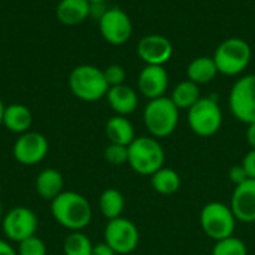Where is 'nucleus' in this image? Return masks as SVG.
<instances>
[{
    "label": "nucleus",
    "instance_id": "f03ea898",
    "mask_svg": "<svg viewBox=\"0 0 255 255\" xmlns=\"http://www.w3.org/2000/svg\"><path fill=\"white\" fill-rule=\"evenodd\" d=\"M166 154L158 142L152 136H136L128 145L127 164L140 176H151L164 166Z\"/></svg>",
    "mask_w": 255,
    "mask_h": 255
},
{
    "label": "nucleus",
    "instance_id": "f257e3e1",
    "mask_svg": "<svg viewBox=\"0 0 255 255\" xmlns=\"http://www.w3.org/2000/svg\"><path fill=\"white\" fill-rule=\"evenodd\" d=\"M51 215L66 230L82 232L93 220V208L82 194L63 191L51 202Z\"/></svg>",
    "mask_w": 255,
    "mask_h": 255
},
{
    "label": "nucleus",
    "instance_id": "20e7f679",
    "mask_svg": "<svg viewBox=\"0 0 255 255\" xmlns=\"http://www.w3.org/2000/svg\"><path fill=\"white\" fill-rule=\"evenodd\" d=\"M69 88L76 99L91 103L106 97L109 84L102 69L93 64H81L70 72Z\"/></svg>",
    "mask_w": 255,
    "mask_h": 255
},
{
    "label": "nucleus",
    "instance_id": "7c9ffc66",
    "mask_svg": "<svg viewBox=\"0 0 255 255\" xmlns=\"http://www.w3.org/2000/svg\"><path fill=\"white\" fill-rule=\"evenodd\" d=\"M229 179H230V181L235 184V187H236V185L245 182V181L248 179V176H247L244 167H242L241 164H236V166L230 167V170H229Z\"/></svg>",
    "mask_w": 255,
    "mask_h": 255
},
{
    "label": "nucleus",
    "instance_id": "6ab92c4d",
    "mask_svg": "<svg viewBox=\"0 0 255 255\" xmlns=\"http://www.w3.org/2000/svg\"><path fill=\"white\" fill-rule=\"evenodd\" d=\"M34 188H36V193L39 194L40 199L52 202L58 194H61L64 191L63 190L64 188V178H63L61 172H58L57 169H52V167L43 169L36 176Z\"/></svg>",
    "mask_w": 255,
    "mask_h": 255
},
{
    "label": "nucleus",
    "instance_id": "cd10ccee",
    "mask_svg": "<svg viewBox=\"0 0 255 255\" xmlns=\"http://www.w3.org/2000/svg\"><path fill=\"white\" fill-rule=\"evenodd\" d=\"M16 251L18 255H46V245L40 238L34 235L19 242Z\"/></svg>",
    "mask_w": 255,
    "mask_h": 255
},
{
    "label": "nucleus",
    "instance_id": "a211bd4d",
    "mask_svg": "<svg viewBox=\"0 0 255 255\" xmlns=\"http://www.w3.org/2000/svg\"><path fill=\"white\" fill-rule=\"evenodd\" d=\"M33 124V114L31 111L21 103H12L4 106L1 126L15 134H22L30 130Z\"/></svg>",
    "mask_w": 255,
    "mask_h": 255
},
{
    "label": "nucleus",
    "instance_id": "e433bc0d",
    "mask_svg": "<svg viewBox=\"0 0 255 255\" xmlns=\"http://www.w3.org/2000/svg\"><path fill=\"white\" fill-rule=\"evenodd\" d=\"M90 3H105L106 0H88Z\"/></svg>",
    "mask_w": 255,
    "mask_h": 255
},
{
    "label": "nucleus",
    "instance_id": "7ed1b4c3",
    "mask_svg": "<svg viewBox=\"0 0 255 255\" xmlns=\"http://www.w3.org/2000/svg\"><path fill=\"white\" fill-rule=\"evenodd\" d=\"M179 109L170 97L163 96L149 100L143 109V124L148 133L155 139L169 137L178 127Z\"/></svg>",
    "mask_w": 255,
    "mask_h": 255
},
{
    "label": "nucleus",
    "instance_id": "f704fd0d",
    "mask_svg": "<svg viewBox=\"0 0 255 255\" xmlns=\"http://www.w3.org/2000/svg\"><path fill=\"white\" fill-rule=\"evenodd\" d=\"M247 140L251 146V149H255V123L248 124V130H247Z\"/></svg>",
    "mask_w": 255,
    "mask_h": 255
},
{
    "label": "nucleus",
    "instance_id": "4468645a",
    "mask_svg": "<svg viewBox=\"0 0 255 255\" xmlns=\"http://www.w3.org/2000/svg\"><path fill=\"white\" fill-rule=\"evenodd\" d=\"M230 208L239 223H255V179H247L235 187Z\"/></svg>",
    "mask_w": 255,
    "mask_h": 255
},
{
    "label": "nucleus",
    "instance_id": "473e14b6",
    "mask_svg": "<svg viewBox=\"0 0 255 255\" xmlns=\"http://www.w3.org/2000/svg\"><path fill=\"white\" fill-rule=\"evenodd\" d=\"M0 255H18V251L10 245L9 241L0 239Z\"/></svg>",
    "mask_w": 255,
    "mask_h": 255
},
{
    "label": "nucleus",
    "instance_id": "f3484780",
    "mask_svg": "<svg viewBox=\"0 0 255 255\" xmlns=\"http://www.w3.org/2000/svg\"><path fill=\"white\" fill-rule=\"evenodd\" d=\"M91 13L88 0H60L55 9L58 21L64 25H79Z\"/></svg>",
    "mask_w": 255,
    "mask_h": 255
},
{
    "label": "nucleus",
    "instance_id": "4be33fe9",
    "mask_svg": "<svg viewBox=\"0 0 255 255\" xmlns=\"http://www.w3.org/2000/svg\"><path fill=\"white\" fill-rule=\"evenodd\" d=\"M151 178V187L154 188L155 193L161 196H172L175 194L179 187H181V176L175 169L170 167H161L157 170Z\"/></svg>",
    "mask_w": 255,
    "mask_h": 255
},
{
    "label": "nucleus",
    "instance_id": "f8f14e48",
    "mask_svg": "<svg viewBox=\"0 0 255 255\" xmlns=\"http://www.w3.org/2000/svg\"><path fill=\"white\" fill-rule=\"evenodd\" d=\"M49 151L48 139L39 131H25L13 143V158L24 166H34L45 160Z\"/></svg>",
    "mask_w": 255,
    "mask_h": 255
},
{
    "label": "nucleus",
    "instance_id": "4c0bfd02",
    "mask_svg": "<svg viewBox=\"0 0 255 255\" xmlns=\"http://www.w3.org/2000/svg\"><path fill=\"white\" fill-rule=\"evenodd\" d=\"M1 218H3V208H1V202H0V223H1Z\"/></svg>",
    "mask_w": 255,
    "mask_h": 255
},
{
    "label": "nucleus",
    "instance_id": "5701e85b",
    "mask_svg": "<svg viewBox=\"0 0 255 255\" xmlns=\"http://www.w3.org/2000/svg\"><path fill=\"white\" fill-rule=\"evenodd\" d=\"M124 206H126L124 196L117 188H108L99 197V209L108 221L123 217Z\"/></svg>",
    "mask_w": 255,
    "mask_h": 255
},
{
    "label": "nucleus",
    "instance_id": "a878e982",
    "mask_svg": "<svg viewBox=\"0 0 255 255\" xmlns=\"http://www.w3.org/2000/svg\"><path fill=\"white\" fill-rule=\"evenodd\" d=\"M212 255H248V248L242 239L230 236L215 242Z\"/></svg>",
    "mask_w": 255,
    "mask_h": 255
},
{
    "label": "nucleus",
    "instance_id": "72a5a7b5",
    "mask_svg": "<svg viewBox=\"0 0 255 255\" xmlns=\"http://www.w3.org/2000/svg\"><path fill=\"white\" fill-rule=\"evenodd\" d=\"M108 7H105V3H91V13L90 16H96L97 19H100L103 16V13L106 12Z\"/></svg>",
    "mask_w": 255,
    "mask_h": 255
},
{
    "label": "nucleus",
    "instance_id": "58836bf2",
    "mask_svg": "<svg viewBox=\"0 0 255 255\" xmlns=\"http://www.w3.org/2000/svg\"><path fill=\"white\" fill-rule=\"evenodd\" d=\"M130 255H134V254H130Z\"/></svg>",
    "mask_w": 255,
    "mask_h": 255
},
{
    "label": "nucleus",
    "instance_id": "dca6fc26",
    "mask_svg": "<svg viewBox=\"0 0 255 255\" xmlns=\"http://www.w3.org/2000/svg\"><path fill=\"white\" fill-rule=\"evenodd\" d=\"M106 100H108L111 109L115 112V115H121V117L131 115L139 106L137 93L126 84L117 85V87H109Z\"/></svg>",
    "mask_w": 255,
    "mask_h": 255
},
{
    "label": "nucleus",
    "instance_id": "423d86ee",
    "mask_svg": "<svg viewBox=\"0 0 255 255\" xmlns=\"http://www.w3.org/2000/svg\"><path fill=\"white\" fill-rule=\"evenodd\" d=\"M236 217L232 212L230 205L221 202H209L202 208L200 227L203 233L212 241H221L235 236Z\"/></svg>",
    "mask_w": 255,
    "mask_h": 255
},
{
    "label": "nucleus",
    "instance_id": "c85d7f7f",
    "mask_svg": "<svg viewBox=\"0 0 255 255\" xmlns=\"http://www.w3.org/2000/svg\"><path fill=\"white\" fill-rule=\"evenodd\" d=\"M106 82L109 84V87H117V85H123L126 81V69L120 64H111L106 69H103Z\"/></svg>",
    "mask_w": 255,
    "mask_h": 255
},
{
    "label": "nucleus",
    "instance_id": "0eeeda50",
    "mask_svg": "<svg viewBox=\"0 0 255 255\" xmlns=\"http://www.w3.org/2000/svg\"><path fill=\"white\" fill-rule=\"evenodd\" d=\"M187 121L194 134L212 137L221 130L223 111L214 97H200V100L188 109Z\"/></svg>",
    "mask_w": 255,
    "mask_h": 255
},
{
    "label": "nucleus",
    "instance_id": "aec40b11",
    "mask_svg": "<svg viewBox=\"0 0 255 255\" xmlns=\"http://www.w3.org/2000/svg\"><path fill=\"white\" fill-rule=\"evenodd\" d=\"M105 133L109 143H117L124 146H128L136 139V133L131 121L127 117H121V115H114L108 120L105 126Z\"/></svg>",
    "mask_w": 255,
    "mask_h": 255
},
{
    "label": "nucleus",
    "instance_id": "39448f33",
    "mask_svg": "<svg viewBox=\"0 0 255 255\" xmlns=\"http://www.w3.org/2000/svg\"><path fill=\"white\" fill-rule=\"evenodd\" d=\"M251 57H253V51L250 43L241 37L226 39L218 45L214 54L218 73L226 76L241 75L250 66Z\"/></svg>",
    "mask_w": 255,
    "mask_h": 255
},
{
    "label": "nucleus",
    "instance_id": "393cba45",
    "mask_svg": "<svg viewBox=\"0 0 255 255\" xmlns=\"http://www.w3.org/2000/svg\"><path fill=\"white\" fill-rule=\"evenodd\" d=\"M93 242L84 232H70L63 242L64 255H91Z\"/></svg>",
    "mask_w": 255,
    "mask_h": 255
},
{
    "label": "nucleus",
    "instance_id": "2f4dec72",
    "mask_svg": "<svg viewBox=\"0 0 255 255\" xmlns=\"http://www.w3.org/2000/svg\"><path fill=\"white\" fill-rule=\"evenodd\" d=\"M91 255H117V253L103 241V242H99L93 247V253Z\"/></svg>",
    "mask_w": 255,
    "mask_h": 255
},
{
    "label": "nucleus",
    "instance_id": "b1692460",
    "mask_svg": "<svg viewBox=\"0 0 255 255\" xmlns=\"http://www.w3.org/2000/svg\"><path fill=\"white\" fill-rule=\"evenodd\" d=\"M200 88L197 84L191 82L190 79L187 81H181L179 84L175 85L173 91H172V102L176 105V108L181 111V109H185L188 111L191 106H194L199 100H200Z\"/></svg>",
    "mask_w": 255,
    "mask_h": 255
},
{
    "label": "nucleus",
    "instance_id": "412c9836",
    "mask_svg": "<svg viewBox=\"0 0 255 255\" xmlns=\"http://www.w3.org/2000/svg\"><path fill=\"white\" fill-rule=\"evenodd\" d=\"M217 75H218V67L215 64L214 57H206V55L197 57L187 67L188 79L197 85L209 84L211 81L215 79Z\"/></svg>",
    "mask_w": 255,
    "mask_h": 255
},
{
    "label": "nucleus",
    "instance_id": "6e6552de",
    "mask_svg": "<svg viewBox=\"0 0 255 255\" xmlns=\"http://www.w3.org/2000/svg\"><path fill=\"white\" fill-rule=\"evenodd\" d=\"M229 108L233 117L244 123H255V75L239 78L230 90Z\"/></svg>",
    "mask_w": 255,
    "mask_h": 255
},
{
    "label": "nucleus",
    "instance_id": "bb28decb",
    "mask_svg": "<svg viewBox=\"0 0 255 255\" xmlns=\"http://www.w3.org/2000/svg\"><path fill=\"white\" fill-rule=\"evenodd\" d=\"M105 160L112 166H121L128 161V146L109 143L105 149Z\"/></svg>",
    "mask_w": 255,
    "mask_h": 255
},
{
    "label": "nucleus",
    "instance_id": "9b49d317",
    "mask_svg": "<svg viewBox=\"0 0 255 255\" xmlns=\"http://www.w3.org/2000/svg\"><path fill=\"white\" fill-rule=\"evenodd\" d=\"M99 30L102 37L115 46L124 45L130 40L133 33V24L130 16L121 7H108L103 16L99 19Z\"/></svg>",
    "mask_w": 255,
    "mask_h": 255
},
{
    "label": "nucleus",
    "instance_id": "1a4fd4ad",
    "mask_svg": "<svg viewBox=\"0 0 255 255\" xmlns=\"http://www.w3.org/2000/svg\"><path fill=\"white\" fill-rule=\"evenodd\" d=\"M139 229L128 218L120 217L109 220L105 227V242L117 253V255L133 254L139 245Z\"/></svg>",
    "mask_w": 255,
    "mask_h": 255
},
{
    "label": "nucleus",
    "instance_id": "c9c22d12",
    "mask_svg": "<svg viewBox=\"0 0 255 255\" xmlns=\"http://www.w3.org/2000/svg\"><path fill=\"white\" fill-rule=\"evenodd\" d=\"M3 112H4V105L0 99V126H1V120H3Z\"/></svg>",
    "mask_w": 255,
    "mask_h": 255
},
{
    "label": "nucleus",
    "instance_id": "c756f323",
    "mask_svg": "<svg viewBox=\"0 0 255 255\" xmlns=\"http://www.w3.org/2000/svg\"><path fill=\"white\" fill-rule=\"evenodd\" d=\"M241 166L244 167L248 179H255V149H250L242 158Z\"/></svg>",
    "mask_w": 255,
    "mask_h": 255
},
{
    "label": "nucleus",
    "instance_id": "2eb2a0df",
    "mask_svg": "<svg viewBox=\"0 0 255 255\" xmlns=\"http://www.w3.org/2000/svg\"><path fill=\"white\" fill-rule=\"evenodd\" d=\"M169 88V73L164 66H149L140 70L137 78V90L148 100H154L166 96Z\"/></svg>",
    "mask_w": 255,
    "mask_h": 255
},
{
    "label": "nucleus",
    "instance_id": "ddd939ff",
    "mask_svg": "<svg viewBox=\"0 0 255 255\" xmlns=\"http://www.w3.org/2000/svg\"><path fill=\"white\" fill-rule=\"evenodd\" d=\"M136 51L145 64L164 66L173 55V45L163 34H148L139 40Z\"/></svg>",
    "mask_w": 255,
    "mask_h": 255
},
{
    "label": "nucleus",
    "instance_id": "9d476101",
    "mask_svg": "<svg viewBox=\"0 0 255 255\" xmlns=\"http://www.w3.org/2000/svg\"><path fill=\"white\" fill-rule=\"evenodd\" d=\"M37 217L27 206H15L6 212L1 218V230L9 242L19 244L27 238H31L37 232Z\"/></svg>",
    "mask_w": 255,
    "mask_h": 255
}]
</instances>
